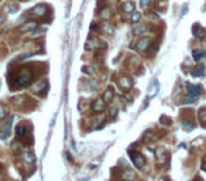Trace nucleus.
Here are the masks:
<instances>
[{"instance_id": "obj_2", "label": "nucleus", "mask_w": 206, "mask_h": 181, "mask_svg": "<svg viewBox=\"0 0 206 181\" xmlns=\"http://www.w3.org/2000/svg\"><path fill=\"white\" fill-rule=\"evenodd\" d=\"M16 84L19 85V86H26V85L30 84L31 81V72L27 68H24V69H21V72L16 77Z\"/></svg>"}, {"instance_id": "obj_31", "label": "nucleus", "mask_w": 206, "mask_h": 181, "mask_svg": "<svg viewBox=\"0 0 206 181\" xmlns=\"http://www.w3.org/2000/svg\"><path fill=\"white\" fill-rule=\"evenodd\" d=\"M150 3H151V0H141V2H140V6H141V7H147Z\"/></svg>"}, {"instance_id": "obj_30", "label": "nucleus", "mask_w": 206, "mask_h": 181, "mask_svg": "<svg viewBox=\"0 0 206 181\" xmlns=\"http://www.w3.org/2000/svg\"><path fill=\"white\" fill-rule=\"evenodd\" d=\"M23 99H24V96H16V98H13V102L14 103H21Z\"/></svg>"}, {"instance_id": "obj_5", "label": "nucleus", "mask_w": 206, "mask_h": 181, "mask_svg": "<svg viewBox=\"0 0 206 181\" xmlns=\"http://www.w3.org/2000/svg\"><path fill=\"white\" fill-rule=\"evenodd\" d=\"M11 120H13V117H10V120L9 123L4 126V128H0V137L2 139H7L10 136V129H11Z\"/></svg>"}, {"instance_id": "obj_14", "label": "nucleus", "mask_w": 206, "mask_h": 181, "mask_svg": "<svg viewBox=\"0 0 206 181\" xmlns=\"http://www.w3.org/2000/svg\"><path fill=\"white\" fill-rule=\"evenodd\" d=\"M122 9H123V11H126V13H133L134 11V3L133 2H126V3H123Z\"/></svg>"}, {"instance_id": "obj_27", "label": "nucleus", "mask_w": 206, "mask_h": 181, "mask_svg": "<svg viewBox=\"0 0 206 181\" xmlns=\"http://www.w3.org/2000/svg\"><path fill=\"white\" fill-rule=\"evenodd\" d=\"M153 134H154V132H151V130H148L146 133V136H144V141H148V140H151L153 139Z\"/></svg>"}, {"instance_id": "obj_28", "label": "nucleus", "mask_w": 206, "mask_h": 181, "mask_svg": "<svg viewBox=\"0 0 206 181\" xmlns=\"http://www.w3.org/2000/svg\"><path fill=\"white\" fill-rule=\"evenodd\" d=\"M100 16H102V19H105V20H107V19H109V17H110V11L106 9V10H103L102 13H100Z\"/></svg>"}, {"instance_id": "obj_7", "label": "nucleus", "mask_w": 206, "mask_h": 181, "mask_svg": "<svg viewBox=\"0 0 206 181\" xmlns=\"http://www.w3.org/2000/svg\"><path fill=\"white\" fill-rule=\"evenodd\" d=\"M31 11H33V14H35V16H38V17H44L47 13V6L45 4H37Z\"/></svg>"}, {"instance_id": "obj_20", "label": "nucleus", "mask_w": 206, "mask_h": 181, "mask_svg": "<svg viewBox=\"0 0 206 181\" xmlns=\"http://www.w3.org/2000/svg\"><path fill=\"white\" fill-rule=\"evenodd\" d=\"M157 90H158V82L154 81L153 84L150 85V96H154L157 94Z\"/></svg>"}, {"instance_id": "obj_18", "label": "nucleus", "mask_w": 206, "mask_h": 181, "mask_svg": "<svg viewBox=\"0 0 206 181\" xmlns=\"http://www.w3.org/2000/svg\"><path fill=\"white\" fill-rule=\"evenodd\" d=\"M112 98H113V88H107V90L105 92L103 99H105V102H110L112 101Z\"/></svg>"}, {"instance_id": "obj_3", "label": "nucleus", "mask_w": 206, "mask_h": 181, "mask_svg": "<svg viewBox=\"0 0 206 181\" xmlns=\"http://www.w3.org/2000/svg\"><path fill=\"white\" fill-rule=\"evenodd\" d=\"M129 154H130V157H131V161L134 163V166H136L137 168H143L144 167V164H146V160H144V157L140 154V153L130 150Z\"/></svg>"}, {"instance_id": "obj_15", "label": "nucleus", "mask_w": 206, "mask_h": 181, "mask_svg": "<svg viewBox=\"0 0 206 181\" xmlns=\"http://www.w3.org/2000/svg\"><path fill=\"white\" fill-rule=\"evenodd\" d=\"M146 31H147L146 24H137V26L134 27V34H137V36H140V34H146Z\"/></svg>"}, {"instance_id": "obj_12", "label": "nucleus", "mask_w": 206, "mask_h": 181, "mask_svg": "<svg viewBox=\"0 0 206 181\" xmlns=\"http://www.w3.org/2000/svg\"><path fill=\"white\" fill-rule=\"evenodd\" d=\"M192 57H193V60H195V61L203 60V58H205V51H203V50H193Z\"/></svg>"}, {"instance_id": "obj_6", "label": "nucleus", "mask_w": 206, "mask_h": 181, "mask_svg": "<svg viewBox=\"0 0 206 181\" xmlns=\"http://www.w3.org/2000/svg\"><path fill=\"white\" fill-rule=\"evenodd\" d=\"M192 33L196 38H203L205 37V30H203V27L200 24H193L192 27Z\"/></svg>"}, {"instance_id": "obj_34", "label": "nucleus", "mask_w": 206, "mask_h": 181, "mask_svg": "<svg viewBox=\"0 0 206 181\" xmlns=\"http://www.w3.org/2000/svg\"><path fill=\"white\" fill-rule=\"evenodd\" d=\"M4 20H6V19H4V16H3V14H0V26L4 23Z\"/></svg>"}, {"instance_id": "obj_35", "label": "nucleus", "mask_w": 206, "mask_h": 181, "mask_svg": "<svg viewBox=\"0 0 206 181\" xmlns=\"http://www.w3.org/2000/svg\"><path fill=\"white\" fill-rule=\"evenodd\" d=\"M202 170H203V171H206V158L202 161Z\"/></svg>"}, {"instance_id": "obj_11", "label": "nucleus", "mask_w": 206, "mask_h": 181, "mask_svg": "<svg viewBox=\"0 0 206 181\" xmlns=\"http://www.w3.org/2000/svg\"><path fill=\"white\" fill-rule=\"evenodd\" d=\"M99 45V40L96 37H90L86 43V50H93V48H96Z\"/></svg>"}, {"instance_id": "obj_29", "label": "nucleus", "mask_w": 206, "mask_h": 181, "mask_svg": "<svg viewBox=\"0 0 206 181\" xmlns=\"http://www.w3.org/2000/svg\"><path fill=\"white\" fill-rule=\"evenodd\" d=\"M6 116V112H4V107H3V105L0 103V120L3 119V117Z\"/></svg>"}, {"instance_id": "obj_16", "label": "nucleus", "mask_w": 206, "mask_h": 181, "mask_svg": "<svg viewBox=\"0 0 206 181\" xmlns=\"http://www.w3.org/2000/svg\"><path fill=\"white\" fill-rule=\"evenodd\" d=\"M192 75H193V77H202V75H205V65H199V67H196V69L192 71Z\"/></svg>"}, {"instance_id": "obj_8", "label": "nucleus", "mask_w": 206, "mask_h": 181, "mask_svg": "<svg viewBox=\"0 0 206 181\" xmlns=\"http://www.w3.org/2000/svg\"><path fill=\"white\" fill-rule=\"evenodd\" d=\"M148 45H150V38L144 37L136 44V48L138 51H146V50H148Z\"/></svg>"}, {"instance_id": "obj_10", "label": "nucleus", "mask_w": 206, "mask_h": 181, "mask_svg": "<svg viewBox=\"0 0 206 181\" xmlns=\"http://www.w3.org/2000/svg\"><path fill=\"white\" fill-rule=\"evenodd\" d=\"M120 86L123 88V89H130V88L133 86V81L127 77L122 78V79H120Z\"/></svg>"}, {"instance_id": "obj_33", "label": "nucleus", "mask_w": 206, "mask_h": 181, "mask_svg": "<svg viewBox=\"0 0 206 181\" xmlns=\"http://www.w3.org/2000/svg\"><path fill=\"white\" fill-rule=\"evenodd\" d=\"M116 112H117V107H113V109H110V113L113 115V116H116Z\"/></svg>"}, {"instance_id": "obj_26", "label": "nucleus", "mask_w": 206, "mask_h": 181, "mask_svg": "<svg viewBox=\"0 0 206 181\" xmlns=\"http://www.w3.org/2000/svg\"><path fill=\"white\" fill-rule=\"evenodd\" d=\"M45 84H47V82H45L44 79H43V81H40L38 84H35V85L33 86V88H34V90H40L41 88H44V85H45Z\"/></svg>"}, {"instance_id": "obj_36", "label": "nucleus", "mask_w": 206, "mask_h": 181, "mask_svg": "<svg viewBox=\"0 0 206 181\" xmlns=\"http://www.w3.org/2000/svg\"><path fill=\"white\" fill-rule=\"evenodd\" d=\"M186 11H188V6H185L182 9V13H181V16H183V14H186Z\"/></svg>"}, {"instance_id": "obj_9", "label": "nucleus", "mask_w": 206, "mask_h": 181, "mask_svg": "<svg viewBox=\"0 0 206 181\" xmlns=\"http://www.w3.org/2000/svg\"><path fill=\"white\" fill-rule=\"evenodd\" d=\"M105 105H106L105 99H103V98H99V99H96V101L93 102L92 109H93L95 112H102L103 109H105Z\"/></svg>"}, {"instance_id": "obj_22", "label": "nucleus", "mask_w": 206, "mask_h": 181, "mask_svg": "<svg viewBox=\"0 0 206 181\" xmlns=\"http://www.w3.org/2000/svg\"><path fill=\"white\" fill-rule=\"evenodd\" d=\"M140 17H141V16H140L138 11L134 10L133 13H131V16H130V20L133 21V23H138V21H140Z\"/></svg>"}, {"instance_id": "obj_37", "label": "nucleus", "mask_w": 206, "mask_h": 181, "mask_svg": "<svg viewBox=\"0 0 206 181\" xmlns=\"http://www.w3.org/2000/svg\"><path fill=\"white\" fill-rule=\"evenodd\" d=\"M195 181H203V180H202V178H196Z\"/></svg>"}, {"instance_id": "obj_21", "label": "nucleus", "mask_w": 206, "mask_h": 181, "mask_svg": "<svg viewBox=\"0 0 206 181\" xmlns=\"http://www.w3.org/2000/svg\"><path fill=\"white\" fill-rule=\"evenodd\" d=\"M16 133H17V136H24V134H26V126L20 123L16 129Z\"/></svg>"}, {"instance_id": "obj_1", "label": "nucleus", "mask_w": 206, "mask_h": 181, "mask_svg": "<svg viewBox=\"0 0 206 181\" xmlns=\"http://www.w3.org/2000/svg\"><path fill=\"white\" fill-rule=\"evenodd\" d=\"M203 92L200 85H188V96L185 98V103H193L198 99L200 94Z\"/></svg>"}, {"instance_id": "obj_32", "label": "nucleus", "mask_w": 206, "mask_h": 181, "mask_svg": "<svg viewBox=\"0 0 206 181\" xmlns=\"http://www.w3.org/2000/svg\"><path fill=\"white\" fill-rule=\"evenodd\" d=\"M160 120H161V123H164V122H165V123H168V124L171 123V119H170V117H167V116H161Z\"/></svg>"}, {"instance_id": "obj_23", "label": "nucleus", "mask_w": 206, "mask_h": 181, "mask_svg": "<svg viewBox=\"0 0 206 181\" xmlns=\"http://www.w3.org/2000/svg\"><path fill=\"white\" fill-rule=\"evenodd\" d=\"M123 178L124 180H131V178H134V171H131V170H126L123 173Z\"/></svg>"}, {"instance_id": "obj_4", "label": "nucleus", "mask_w": 206, "mask_h": 181, "mask_svg": "<svg viewBox=\"0 0 206 181\" xmlns=\"http://www.w3.org/2000/svg\"><path fill=\"white\" fill-rule=\"evenodd\" d=\"M37 27H38V23H37L35 20H30V21H27L26 24H23V26L20 27V31L21 33H27V31H33V30H35Z\"/></svg>"}, {"instance_id": "obj_17", "label": "nucleus", "mask_w": 206, "mask_h": 181, "mask_svg": "<svg viewBox=\"0 0 206 181\" xmlns=\"http://www.w3.org/2000/svg\"><path fill=\"white\" fill-rule=\"evenodd\" d=\"M182 128H183V130L191 132V130H193V128H195V124H193L191 120H183V122H182Z\"/></svg>"}, {"instance_id": "obj_25", "label": "nucleus", "mask_w": 206, "mask_h": 181, "mask_svg": "<svg viewBox=\"0 0 206 181\" xmlns=\"http://www.w3.org/2000/svg\"><path fill=\"white\" fill-rule=\"evenodd\" d=\"M198 116H199V120L202 122V123L206 124V109H200V111H199V115H198Z\"/></svg>"}, {"instance_id": "obj_38", "label": "nucleus", "mask_w": 206, "mask_h": 181, "mask_svg": "<svg viewBox=\"0 0 206 181\" xmlns=\"http://www.w3.org/2000/svg\"><path fill=\"white\" fill-rule=\"evenodd\" d=\"M21 2H28V0H21Z\"/></svg>"}, {"instance_id": "obj_13", "label": "nucleus", "mask_w": 206, "mask_h": 181, "mask_svg": "<svg viewBox=\"0 0 206 181\" xmlns=\"http://www.w3.org/2000/svg\"><path fill=\"white\" fill-rule=\"evenodd\" d=\"M102 30L105 31L106 34H113L114 33V27L112 26L110 23H107V21H105V23L102 24Z\"/></svg>"}, {"instance_id": "obj_19", "label": "nucleus", "mask_w": 206, "mask_h": 181, "mask_svg": "<svg viewBox=\"0 0 206 181\" xmlns=\"http://www.w3.org/2000/svg\"><path fill=\"white\" fill-rule=\"evenodd\" d=\"M24 160H26V163H34V160H35V157H34V154L31 153V151H26L23 154Z\"/></svg>"}, {"instance_id": "obj_24", "label": "nucleus", "mask_w": 206, "mask_h": 181, "mask_svg": "<svg viewBox=\"0 0 206 181\" xmlns=\"http://www.w3.org/2000/svg\"><path fill=\"white\" fill-rule=\"evenodd\" d=\"M7 10L10 11V13H17V11H19V4L10 3L9 6H7Z\"/></svg>"}]
</instances>
